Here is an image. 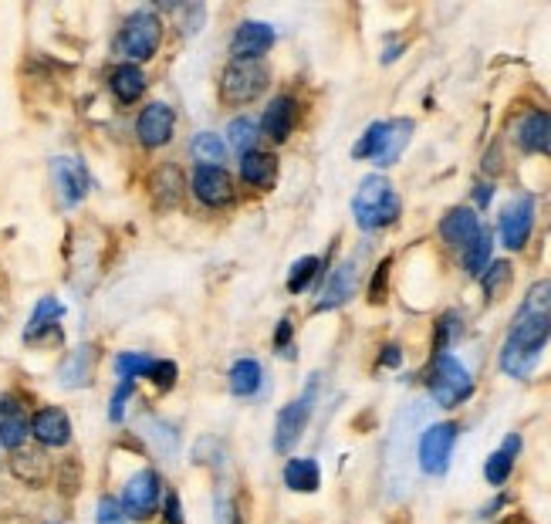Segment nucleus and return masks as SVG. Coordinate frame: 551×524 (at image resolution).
<instances>
[{"instance_id":"obj_1","label":"nucleus","mask_w":551,"mask_h":524,"mask_svg":"<svg viewBox=\"0 0 551 524\" xmlns=\"http://www.w3.org/2000/svg\"><path fill=\"white\" fill-rule=\"evenodd\" d=\"M551 339V281H541L531 288L524 305L514 315L508 339L501 345V369L511 379H528L535 372L541 349Z\"/></svg>"},{"instance_id":"obj_2","label":"nucleus","mask_w":551,"mask_h":524,"mask_svg":"<svg viewBox=\"0 0 551 524\" xmlns=\"http://www.w3.org/2000/svg\"><path fill=\"white\" fill-rule=\"evenodd\" d=\"M399 210H403V203H399L396 186L382 173L366 176L352 197V217L362 230H382V227L396 224Z\"/></svg>"},{"instance_id":"obj_3","label":"nucleus","mask_w":551,"mask_h":524,"mask_svg":"<svg viewBox=\"0 0 551 524\" xmlns=\"http://www.w3.org/2000/svg\"><path fill=\"white\" fill-rule=\"evenodd\" d=\"M426 389H430L433 403L443 406V410H453V406L467 403L474 396V379L464 362L450 352H437L433 355V366L426 372Z\"/></svg>"},{"instance_id":"obj_4","label":"nucleus","mask_w":551,"mask_h":524,"mask_svg":"<svg viewBox=\"0 0 551 524\" xmlns=\"http://www.w3.org/2000/svg\"><path fill=\"white\" fill-rule=\"evenodd\" d=\"M315 396H318V376H311L305 393L298 399H291V403L278 413V423H274V450H278L281 457H288L291 450L298 447V440L305 437L311 410H315Z\"/></svg>"},{"instance_id":"obj_5","label":"nucleus","mask_w":551,"mask_h":524,"mask_svg":"<svg viewBox=\"0 0 551 524\" xmlns=\"http://www.w3.org/2000/svg\"><path fill=\"white\" fill-rule=\"evenodd\" d=\"M163 44V21L153 11H132L119 31V48L122 55L132 61H149Z\"/></svg>"},{"instance_id":"obj_6","label":"nucleus","mask_w":551,"mask_h":524,"mask_svg":"<svg viewBox=\"0 0 551 524\" xmlns=\"http://www.w3.org/2000/svg\"><path fill=\"white\" fill-rule=\"evenodd\" d=\"M268 88V68L261 61H230L220 75V99L227 105H247Z\"/></svg>"},{"instance_id":"obj_7","label":"nucleus","mask_w":551,"mask_h":524,"mask_svg":"<svg viewBox=\"0 0 551 524\" xmlns=\"http://www.w3.org/2000/svg\"><path fill=\"white\" fill-rule=\"evenodd\" d=\"M159 497H163V481H159L156 470H139V474H132L126 487H122V514L132 521H149L159 508Z\"/></svg>"},{"instance_id":"obj_8","label":"nucleus","mask_w":551,"mask_h":524,"mask_svg":"<svg viewBox=\"0 0 551 524\" xmlns=\"http://www.w3.org/2000/svg\"><path fill=\"white\" fill-rule=\"evenodd\" d=\"M460 426L457 423H433L423 430L420 437V470L430 477H443L450 470L453 447H457Z\"/></svg>"},{"instance_id":"obj_9","label":"nucleus","mask_w":551,"mask_h":524,"mask_svg":"<svg viewBox=\"0 0 551 524\" xmlns=\"http://www.w3.org/2000/svg\"><path fill=\"white\" fill-rule=\"evenodd\" d=\"M531 227H535V197L524 193V197H514L508 207H504L497 230H501V241L508 251H521L531 237Z\"/></svg>"},{"instance_id":"obj_10","label":"nucleus","mask_w":551,"mask_h":524,"mask_svg":"<svg viewBox=\"0 0 551 524\" xmlns=\"http://www.w3.org/2000/svg\"><path fill=\"white\" fill-rule=\"evenodd\" d=\"M51 176H55L58 197L65 207H78V203L88 197V190H92L88 166L75 156H58L55 163H51Z\"/></svg>"},{"instance_id":"obj_11","label":"nucleus","mask_w":551,"mask_h":524,"mask_svg":"<svg viewBox=\"0 0 551 524\" xmlns=\"http://www.w3.org/2000/svg\"><path fill=\"white\" fill-rule=\"evenodd\" d=\"M274 41H278V34H274L271 24L244 21L230 38V55H234V61H261L274 48Z\"/></svg>"},{"instance_id":"obj_12","label":"nucleus","mask_w":551,"mask_h":524,"mask_svg":"<svg viewBox=\"0 0 551 524\" xmlns=\"http://www.w3.org/2000/svg\"><path fill=\"white\" fill-rule=\"evenodd\" d=\"M173 129H176V112L170 109L166 102H153L139 112L136 119V136L146 149H159L173 139Z\"/></svg>"},{"instance_id":"obj_13","label":"nucleus","mask_w":551,"mask_h":524,"mask_svg":"<svg viewBox=\"0 0 551 524\" xmlns=\"http://www.w3.org/2000/svg\"><path fill=\"white\" fill-rule=\"evenodd\" d=\"M193 193L207 207H230L234 203V180L220 166H197L193 170Z\"/></svg>"},{"instance_id":"obj_14","label":"nucleus","mask_w":551,"mask_h":524,"mask_svg":"<svg viewBox=\"0 0 551 524\" xmlns=\"http://www.w3.org/2000/svg\"><path fill=\"white\" fill-rule=\"evenodd\" d=\"M31 437L41 447H68L71 443V416L61 406H41L31 416Z\"/></svg>"},{"instance_id":"obj_15","label":"nucleus","mask_w":551,"mask_h":524,"mask_svg":"<svg viewBox=\"0 0 551 524\" xmlns=\"http://www.w3.org/2000/svg\"><path fill=\"white\" fill-rule=\"evenodd\" d=\"M31 437V416L24 413V403L17 396H0V447L21 450Z\"/></svg>"},{"instance_id":"obj_16","label":"nucleus","mask_w":551,"mask_h":524,"mask_svg":"<svg viewBox=\"0 0 551 524\" xmlns=\"http://www.w3.org/2000/svg\"><path fill=\"white\" fill-rule=\"evenodd\" d=\"M295 122H298V102L291 95H278V99L268 102V109L261 115V132L281 146L295 132Z\"/></svg>"},{"instance_id":"obj_17","label":"nucleus","mask_w":551,"mask_h":524,"mask_svg":"<svg viewBox=\"0 0 551 524\" xmlns=\"http://www.w3.org/2000/svg\"><path fill=\"white\" fill-rule=\"evenodd\" d=\"M481 230H484L481 217H477L470 207H453V210H447V217L440 220V237L450 247H457V251H464V247L474 241Z\"/></svg>"},{"instance_id":"obj_18","label":"nucleus","mask_w":551,"mask_h":524,"mask_svg":"<svg viewBox=\"0 0 551 524\" xmlns=\"http://www.w3.org/2000/svg\"><path fill=\"white\" fill-rule=\"evenodd\" d=\"M518 146L524 153H551V112L531 109L518 122Z\"/></svg>"},{"instance_id":"obj_19","label":"nucleus","mask_w":551,"mask_h":524,"mask_svg":"<svg viewBox=\"0 0 551 524\" xmlns=\"http://www.w3.org/2000/svg\"><path fill=\"white\" fill-rule=\"evenodd\" d=\"M352 295H355V264L345 261L332 274H328V281H325V288H322V298H318L315 312H332V308H342Z\"/></svg>"},{"instance_id":"obj_20","label":"nucleus","mask_w":551,"mask_h":524,"mask_svg":"<svg viewBox=\"0 0 551 524\" xmlns=\"http://www.w3.org/2000/svg\"><path fill=\"white\" fill-rule=\"evenodd\" d=\"M281 477H284V487L295 494H315L318 487H322V467L311 457H288Z\"/></svg>"},{"instance_id":"obj_21","label":"nucleus","mask_w":551,"mask_h":524,"mask_svg":"<svg viewBox=\"0 0 551 524\" xmlns=\"http://www.w3.org/2000/svg\"><path fill=\"white\" fill-rule=\"evenodd\" d=\"M241 176L254 190H271L274 180H278V156L264 153V149H251L241 159Z\"/></svg>"},{"instance_id":"obj_22","label":"nucleus","mask_w":551,"mask_h":524,"mask_svg":"<svg viewBox=\"0 0 551 524\" xmlns=\"http://www.w3.org/2000/svg\"><path fill=\"white\" fill-rule=\"evenodd\" d=\"M410 136H413V119H393L386 122V136H382V146L372 163L379 166V170H389V166H396V159L403 156V149L410 146Z\"/></svg>"},{"instance_id":"obj_23","label":"nucleus","mask_w":551,"mask_h":524,"mask_svg":"<svg viewBox=\"0 0 551 524\" xmlns=\"http://www.w3.org/2000/svg\"><path fill=\"white\" fill-rule=\"evenodd\" d=\"M518 454H521V437H518V433H508V440H504L501 447H497L494 454L487 457V464H484L487 484H491V487H504V484H508V477H511Z\"/></svg>"},{"instance_id":"obj_24","label":"nucleus","mask_w":551,"mask_h":524,"mask_svg":"<svg viewBox=\"0 0 551 524\" xmlns=\"http://www.w3.org/2000/svg\"><path fill=\"white\" fill-rule=\"evenodd\" d=\"M109 88H112V95L119 99L122 105H132V102H139L142 95H146V71H142L139 65H119L109 75Z\"/></svg>"},{"instance_id":"obj_25","label":"nucleus","mask_w":551,"mask_h":524,"mask_svg":"<svg viewBox=\"0 0 551 524\" xmlns=\"http://www.w3.org/2000/svg\"><path fill=\"white\" fill-rule=\"evenodd\" d=\"M11 470H14L17 481H24L28 487H41L44 477H48V457H44L41 450L21 447V450H14Z\"/></svg>"},{"instance_id":"obj_26","label":"nucleus","mask_w":551,"mask_h":524,"mask_svg":"<svg viewBox=\"0 0 551 524\" xmlns=\"http://www.w3.org/2000/svg\"><path fill=\"white\" fill-rule=\"evenodd\" d=\"M61 315H65V305L58 298H41L28 318V328H24V342H38L44 332H51L61 322Z\"/></svg>"},{"instance_id":"obj_27","label":"nucleus","mask_w":551,"mask_h":524,"mask_svg":"<svg viewBox=\"0 0 551 524\" xmlns=\"http://www.w3.org/2000/svg\"><path fill=\"white\" fill-rule=\"evenodd\" d=\"M180 193H183V173L176 170L173 163L159 166L153 173V197L159 207H176V203H180Z\"/></svg>"},{"instance_id":"obj_28","label":"nucleus","mask_w":551,"mask_h":524,"mask_svg":"<svg viewBox=\"0 0 551 524\" xmlns=\"http://www.w3.org/2000/svg\"><path fill=\"white\" fill-rule=\"evenodd\" d=\"M261 362L254 359H237L230 366V393L234 396H254L261 389Z\"/></svg>"},{"instance_id":"obj_29","label":"nucleus","mask_w":551,"mask_h":524,"mask_svg":"<svg viewBox=\"0 0 551 524\" xmlns=\"http://www.w3.org/2000/svg\"><path fill=\"white\" fill-rule=\"evenodd\" d=\"M491 251H494V237L487 234V230H481V234L474 237L467 247H464V268L470 278H481V274L487 271V264H491Z\"/></svg>"},{"instance_id":"obj_30","label":"nucleus","mask_w":551,"mask_h":524,"mask_svg":"<svg viewBox=\"0 0 551 524\" xmlns=\"http://www.w3.org/2000/svg\"><path fill=\"white\" fill-rule=\"evenodd\" d=\"M190 153L200 166H217V163H224L227 146H224V139L213 136V132H200V136H193L190 142Z\"/></svg>"},{"instance_id":"obj_31","label":"nucleus","mask_w":551,"mask_h":524,"mask_svg":"<svg viewBox=\"0 0 551 524\" xmlns=\"http://www.w3.org/2000/svg\"><path fill=\"white\" fill-rule=\"evenodd\" d=\"M153 366L156 359L153 355H142V352H119L115 355V372H119V379H132L136 383L139 376H153Z\"/></svg>"},{"instance_id":"obj_32","label":"nucleus","mask_w":551,"mask_h":524,"mask_svg":"<svg viewBox=\"0 0 551 524\" xmlns=\"http://www.w3.org/2000/svg\"><path fill=\"white\" fill-rule=\"evenodd\" d=\"M318 271H322V257H315V254H308V257H301V261L291 264V271H288L291 295H301V291L318 278Z\"/></svg>"},{"instance_id":"obj_33","label":"nucleus","mask_w":551,"mask_h":524,"mask_svg":"<svg viewBox=\"0 0 551 524\" xmlns=\"http://www.w3.org/2000/svg\"><path fill=\"white\" fill-rule=\"evenodd\" d=\"M227 139H230V146L237 149V153H251L254 149V142H257V122L254 119H234L227 126Z\"/></svg>"},{"instance_id":"obj_34","label":"nucleus","mask_w":551,"mask_h":524,"mask_svg":"<svg viewBox=\"0 0 551 524\" xmlns=\"http://www.w3.org/2000/svg\"><path fill=\"white\" fill-rule=\"evenodd\" d=\"M508 281H511V264L508 261H494V264H487V271L481 274V284H484V295L487 298H497L501 295V288H508Z\"/></svg>"},{"instance_id":"obj_35","label":"nucleus","mask_w":551,"mask_h":524,"mask_svg":"<svg viewBox=\"0 0 551 524\" xmlns=\"http://www.w3.org/2000/svg\"><path fill=\"white\" fill-rule=\"evenodd\" d=\"M382 136H386V122H372V126L362 132V139L352 146V156L355 159H376L379 146H382Z\"/></svg>"},{"instance_id":"obj_36","label":"nucleus","mask_w":551,"mask_h":524,"mask_svg":"<svg viewBox=\"0 0 551 524\" xmlns=\"http://www.w3.org/2000/svg\"><path fill=\"white\" fill-rule=\"evenodd\" d=\"M460 335V315L457 312H447V315H440V322H437V342H433V349L437 352H447L453 339ZM433 352V355H437Z\"/></svg>"},{"instance_id":"obj_37","label":"nucleus","mask_w":551,"mask_h":524,"mask_svg":"<svg viewBox=\"0 0 551 524\" xmlns=\"http://www.w3.org/2000/svg\"><path fill=\"white\" fill-rule=\"evenodd\" d=\"M132 389H136V383H132V379H119V386H115V393H112V403H109V420L112 423H122Z\"/></svg>"},{"instance_id":"obj_38","label":"nucleus","mask_w":551,"mask_h":524,"mask_svg":"<svg viewBox=\"0 0 551 524\" xmlns=\"http://www.w3.org/2000/svg\"><path fill=\"white\" fill-rule=\"evenodd\" d=\"M95 524H126L122 504L115 501V497H102L99 508H95Z\"/></svg>"},{"instance_id":"obj_39","label":"nucleus","mask_w":551,"mask_h":524,"mask_svg":"<svg viewBox=\"0 0 551 524\" xmlns=\"http://www.w3.org/2000/svg\"><path fill=\"white\" fill-rule=\"evenodd\" d=\"M389 268H393V261H382L379 268H376V274H372V284H369V301L372 305H379L382 298H386V281H389Z\"/></svg>"},{"instance_id":"obj_40","label":"nucleus","mask_w":551,"mask_h":524,"mask_svg":"<svg viewBox=\"0 0 551 524\" xmlns=\"http://www.w3.org/2000/svg\"><path fill=\"white\" fill-rule=\"evenodd\" d=\"M153 383L159 386V389H173V383H176V362H170V359H156V366H153Z\"/></svg>"},{"instance_id":"obj_41","label":"nucleus","mask_w":551,"mask_h":524,"mask_svg":"<svg viewBox=\"0 0 551 524\" xmlns=\"http://www.w3.org/2000/svg\"><path fill=\"white\" fill-rule=\"evenodd\" d=\"M291 332H295V328H291L288 318H284V322H278V335H274V345H278V355H284V359H295V349H288V345H284V342H291Z\"/></svg>"},{"instance_id":"obj_42","label":"nucleus","mask_w":551,"mask_h":524,"mask_svg":"<svg viewBox=\"0 0 551 524\" xmlns=\"http://www.w3.org/2000/svg\"><path fill=\"white\" fill-rule=\"evenodd\" d=\"M166 524H183V504H180V494H166Z\"/></svg>"},{"instance_id":"obj_43","label":"nucleus","mask_w":551,"mask_h":524,"mask_svg":"<svg viewBox=\"0 0 551 524\" xmlns=\"http://www.w3.org/2000/svg\"><path fill=\"white\" fill-rule=\"evenodd\" d=\"M399 362H403V349H399V345H386V349H382V355H379V366L396 369Z\"/></svg>"},{"instance_id":"obj_44","label":"nucleus","mask_w":551,"mask_h":524,"mask_svg":"<svg viewBox=\"0 0 551 524\" xmlns=\"http://www.w3.org/2000/svg\"><path fill=\"white\" fill-rule=\"evenodd\" d=\"M491 197H494V186H491V183H481V186L474 190L477 207H487V203H491Z\"/></svg>"},{"instance_id":"obj_45","label":"nucleus","mask_w":551,"mask_h":524,"mask_svg":"<svg viewBox=\"0 0 551 524\" xmlns=\"http://www.w3.org/2000/svg\"><path fill=\"white\" fill-rule=\"evenodd\" d=\"M0 450H4V447H0Z\"/></svg>"}]
</instances>
